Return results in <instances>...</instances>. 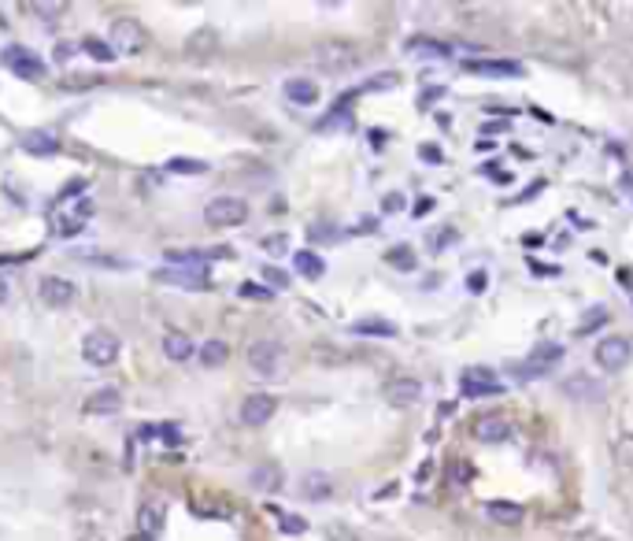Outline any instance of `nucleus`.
Instances as JSON below:
<instances>
[{
  "mask_svg": "<svg viewBox=\"0 0 633 541\" xmlns=\"http://www.w3.org/2000/svg\"><path fill=\"white\" fill-rule=\"evenodd\" d=\"M282 364H285L282 341L260 338V341L248 345V367H252V374H260V379H274V374H282Z\"/></svg>",
  "mask_w": 633,
  "mask_h": 541,
  "instance_id": "f257e3e1",
  "label": "nucleus"
},
{
  "mask_svg": "<svg viewBox=\"0 0 633 541\" xmlns=\"http://www.w3.org/2000/svg\"><path fill=\"white\" fill-rule=\"evenodd\" d=\"M119 349L122 341L112 334V330H90L86 341H82V357H86V364L93 367H108L119 360Z\"/></svg>",
  "mask_w": 633,
  "mask_h": 541,
  "instance_id": "f03ea898",
  "label": "nucleus"
},
{
  "mask_svg": "<svg viewBox=\"0 0 633 541\" xmlns=\"http://www.w3.org/2000/svg\"><path fill=\"white\" fill-rule=\"evenodd\" d=\"M0 64H4L12 74L19 78H30V82H41L49 71H45V59H41L37 52H30L27 45H8L4 52H0Z\"/></svg>",
  "mask_w": 633,
  "mask_h": 541,
  "instance_id": "7ed1b4c3",
  "label": "nucleus"
},
{
  "mask_svg": "<svg viewBox=\"0 0 633 541\" xmlns=\"http://www.w3.org/2000/svg\"><path fill=\"white\" fill-rule=\"evenodd\" d=\"M108 45L115 49V56H119V52L137 56L145 45H149V34H145V27L137 23V19H115V23H112V41H108Z\"/></svg>",
  "mask_w": 633,
  "mask_h": 541,
  "instance_id": "20e7f679",
  "label": "nucleus"
},
{
  "mask_svg": "<svg viewBox=\"0 0 633 541\" xmlns=\"http://www.w3.org/2000/svg\"><path fill=\"white\" fill-rule=\"evenodd\" d=\"M459 393L463 397H496V393H504V382L489 367H467L459 374Z\"/></svg>",
  "mask_w": 633,
  "mask_h": 541,
  "instance_id": "39448f33",
  "label": "nucleus"
},
{
  "mask_svg": "<svg viewBox=\"0 0 633 541\" xmlns=\"http://www.w3.org/2000/svg\"><path fill=\"white\" fill-rule=\"evenodd\" d=\"M629 357H633V345H629V338H622V334L600 338L597 349H593V360H597L604 371H622V367L629 364Z\"/></svg>",
  "mask_w": 633,
  "mask_h": 541,
  "instance_id": "423d86ee",
  "label": "nucleus"
},
{
  "mask_svg": "<svg viewBox=\"0 0 633 541\" xmlns=\"http://www.w3.org/2000/svg\"><path fill=\"white\" fill-rule=\"evenodd\" d=\"M204 219L211 226H241L248 219V204L241 197H215L204 208Z\"/></svg>",
  "mask_w": 633,
  "mask_h": 541,
  "instance_id": "0eeeda50",
  "label": "nucleus"
},
{
  "mask_svg": "<svg viewBox=\"0 0 633 541\" xmlns=\"http://www.w3.org/2000/svg\"><path fill=\"white\" fill-rule=\"evenodd\" d=\"M563 360V345L559 341H541L530 357L522 360V367H519V374L522 379H541V374L552 367V364H559Z\"/></svg>",
  "mask_w": 633,
  "mask_h": 541,
  "instance_id": "6e6552de",
  "label": "nucleus"
},
{
  "mask_svg": "<svg viewBox=\"0 0 633 541\" xmlns=\"http://www.w3.org/2000/svg\"><path fill=\"white\" fill-rule=\"evenodd\" d=\"M274 412H278V397H270V393H252V397L241 401V423L245 427H267L274 419Z\"/></svg>",
  "mask_w": 633,
  "mask_h": 541,
  "instance_id": "1a4fd4ad",
  "label": "nucleus"
},
{
  "mask_svg": "<svg viewBox=\"0 0 633 541\" xmlns=\"http://www.w3.org/2000/svg\"><path fill=\"white\" fill-rule=\"evenodd\" d=\"M315 59L326 67H352L356 59H360V52H356L348 41H326V45L315 49Z\"/></svg>",
  "mask_w": 633,
  "mask_h": 541,
  "instance_id": "9d476101",
  "label": "nucleus"
},
{
  "mask_svg": "<svg viewBox=\"0 0 633 541\" xmlns=\"http://www.w3.org/2000/svg\"><path fill=\"white\" fill-rule=\"evenodd\" d=\"M41 301H45L49 308H67L74 301V282L71 278H59V275L41 278Z\"/></svg>",
  "mask_w": 633,
  "mask_h": 541,
  "instance_id": "9b49d317",
  "label": "nucleus"
},
{
  "mask_svg": "<svg viewBox=\"0 0 633 541\" xmlns=\"http://www.w3.org/2000/svg\"><path fill=\"white\" fill-rule=\"evenodd\" d=\"M156 282L163 286H182V289H211L204 270H178V267H163L156 270Z\"/></svg>",
  "mask_w": 633,
  "mask_h": 541,
  "instance_id": "f8f14e48",
  "label": "nucleus"
},
{
  "mask_svg": "<svg viewBox=\"0 0 633 541\" xmlns=\"http://www.w3.org/2000/svg\"><path fill=\"white\" fill-rule=\"evenodd\" d=\"M471 74H493V78H519L522 74V64H515V59H467Z\"/></svg>",
  "mask_w": 633,
  "mask_h": 541,
  "instance_id": "ddd939ff",
  "label": "nucleus"
},
{
  "mask_svg": "<svg viewBox=\"0 0 633 541\" xmlns=\"http://www.w3.org/2000/svg\"><path fill=\"white\" fill-rule=\"evenodd\" d=\"M474 438L478 442H489V445L508 442L512 438V423L504 419V415H485V419L474 423Z\"/></svg>",
  "mask_w": 633,
  "mask_h": 541,
  "instance_id": "4468645a",
  "label": "nucleus"
},
{
  "mask_svg": "<svg viewBox=\"0 0 633 541\" xmlns=\"http://www.w3.org/2000/svg\"><path fill=\"white\" fill-rule=\"evenodd\" d=\"M386 401L389 404H415V401H422V382L418 379H393V382H386Z\"/></svg>",
  "mask_w": 633,
  "mask_h": 541,
  "instance_id": "2eb2a0df",
  "label": "nucleus"
},
{
  "mask_svg": "<svg viewBox=\"0 0 633 541\" xmlns=\"http://www.w3.org/2000/svg\"><path fill=\"white\" fill-rule=\"evenodd\" d=\"M122 408V393L115 386H104L97 393H90V401H86V412L90 415H115Z\"/></svg>",
  "mask_w": 633,
  "mask_h": 541,
  "instance_id": "dca6fc26",
  "label": "nucleus"
},
{
  "mask_svg": "<svg viewBox=\"0 0 633 541\" xmlns=\"http://www.w3.org/2000/svg\"><path fill=\"white\" fill-rule=\"evenodd\" d=\"M293 263H297V275H304L308 282H315V278H323V275H326L323 256H319V253H311V248H297V253H293Z\"/></svg>",
  "mask_w": 633,
  "mask_h": 541,
  "instance_id": "f3484780",
  "label": "nucleus"
},
{
  "mask_svg": "<svg viewBox=\"0 0 633 541\" xmlns=\"http://www.w3.org/2000/svg\"><path fill=\"white\" fill-rule=\"evenodd\" d=\"M252 490L278 493V490H282V467H278V464H260L256 471H252Z\"/></svg>",
  "mask_w": 633,
  "mask_h": 541,
  "instance_id": "a211bd4d",
  "label": "nucleus"
},
{
  "mask_svg": "<svg viewBox=\"0 0 633 541\" xmlns=\"http://www.w3.org/2000/svg\"><path fill=\"white\" fill-rule=\"evenodd\" d=\"M485 519H493L500 527H515V523H522V508L512 501H489L485 505Z\"/></svg>",
  "mask_w": 633,
  "mask_h": 541,
  "instance_id": "6ab92c4d",
  "label": "nucleus"
},
{
  "mask_svg": "<svg viewBox=\"0 0 633 541\" xmlns=\"http://www.w3.org/2000/svg\"><path fill=\"white\" fill-rule=\"evenodd\" d=\"M23 149H27L30 156H52V153L59 149V137L49 134V130H30V134L23 137Z\"/></svg>",
  "mask_w": 633,
  "mask_h": 541,
  "instance_id": "aec40b11",
  "label": "nucleus"
},
{
  "mask_svg": "<svg viewBox=\"0 0 633 541\" xmlns=\"http://www.w3.org/2000/svg\"><path fill=\"white\" fill-rule=\"evenodd\" d=\"M163 357L167 360H175V364H182V360H189L193 357V341H189L182 330H171V334L163 338Z\"/></svg>",
  "mask_w": 633,
  "mask_h": 541,
  "instance_id": "412c9836",
  "label": "nucleus"
},
{
  "mask_svg": "<svg viewBox=\"0 0 633 541\" xmlns=\"http://www.w3.org/2000/svg\"><path fill=\"white\" fill-rule=\"evenodd\" d=\"M301 493L308 497V501H330V493H333V482L326 474H304V482H301Z\"/></svg>",
  "mask_w": 633,
  "mask_h": 541,
  "instance_id": "4be33fe9",
  "label": "nucleus"
},
{
  "mask_svg": "<svg viewBox=\"0 0 633 541\" xmlns=\"http://www.w3.org/2000/svg\"><path fill=\"white\" fill-rule=\"evenodd\" d=\"M285 97L293 104H315L319 100V86H315L311 78H293V82H285Z\"/></svg>",
  "mask_w": 633,
  "mask_h": 541,
  "instance_id": "5701e85b",
  "label": "nucleus"
},
{
  "mask_svg": "<svg viewBox=\"0 0 633 541\" xmlns=\"http://www.w3.org/2000/svg\"><path fill=\"white\" fill-rule=\"evenodd\" d=\"M352 334H363V338H396V323H386V319H356V323H352Z\"/></svg>",
  "mask_w": 633,
  "mask_h": 541,
  "instance_id": "b1692460",
  "label": "nucleus"
},
{
  "mask_svg": "<svg viewBox=\"0 0 633 541\" xmlns=\"http://www.w3.org/2000/svg\"><path fill=\"white\" fill-rule=\"evenodd\" d=\"M563 393L567 397H578V401H600V382H593V379H567L563 382Z\"/></svg>",
  "mask_w": 633,
  "mask_h": 541,
  "instance_id": "393cba45",
  "label": "nucleus"
},
{
  "mask_svg": "<svg viewBox=\"0 0 633 541\" xmlns=\"http://www.w3.org/2000/svg\"><path fill=\"white\" fill-rule=\"evenodd\" d=\"M230 360V345L223 338H207L204 349H200V364L204 367H223Z\"/></svg>",
  "mask_w": 633,
  "mask_h": 541,
  "instance_id": "a878e982",
  "label": "nucleus"
},
{
  "mask_svg": "<svg viewBox=\"0 0 633 541\" xmlns=\"http://www.w3.org/2000/svg\"><path fill=\"white\" fill-rule=\"evenodd\" d=\"M207 253H167V263L178 267V270H204L207 267Z\"/></svg>",
  "mask_w": 633,
  "mask_h": 541,
  "instance_id": "bb28decb",
  "label": "nucleus"
},
{
  "mask_svg": "<svg viewBox=\"0 0 633 541\" xmlns=\"http://www.w3.org/2000/svg\"><path fill=\"white\" fill-rule=\"evenodd\" d=\"M167 171L171 175H207V163L193 156H171L167 160Z\"/></svg>",
  "mask_w": 633,
  "mask_h": 541,
  "instance_id": "cd10ccee",
  "label": "nucleus"
},
{
  "mask_svg": "<svg viewBox=\"0 0 633 541\" xmlns=\"http://www.w3.org/2000/svg\"><path fill=\"white\" fill-rule=\"evenodd\" d=\"M82 52L93 56L97 64H112V59H115V49L108 45V41H100V37H86V41H82Z\"/></svg>",
  "mask_w": 633,
  "mask_h": 541,
  "instance_id": "c85d7f7f",
  "label": "nucleus"
},
{
  "mask_svg": "<svg viewBox=\"0 0 633 541\" xmlns=\"http://www.w3.org/2000/svg\"><path fill=\"white\" fill-rule=\"evenodd\" d=\"M386 263L389 267H396V270H415V253H411V248L408 245H396V248H389V253H386Z\"/></svg>",
  "mask_w": 633,
  "mask_h": 541,
  "instance_id": "c756f323",
  "label": "nucleus"
},
{
  "mask_svg": "<svg viewBox=\"0 0 633 541\" xmlns=\"http://www.w3.org/2000/svg\"><path fill=\"white\" fill-rule=\"evenodd\" d=\"M160 527H163V508L160 505H145L141 508V530L145 534H160Z\"/></svg>",
  "mask_w": 633,
  "mask_h": 541,
  "instance_id": "7c9ffc66",
  "label": "nucleus"
},
{
  "mask_svg": "<svg viewBox=\"0 0 633 541\" xmlns=\"http://www.w3.org/2000/svg\"><path fill=\"white\" fill-rule=\"evenodd\" d=\"M600 323H607V308H589V316H585V319L574 326V334H578V338L593 334V330H597Z\"/></svg>",
  "mask_w": 633,
  "mask_h": 541,
  "instance_id": "2f4dec72",
  "label": "nucleus"
},
{
  "mask_svg": "<svg viewBox=\"0 0 633 541\" xmlns=\"http://www.w3.org/2000/svg\"><path fill=\"white\" fill-rule=\"evenodd\" d=\"M615 460H619V467H633V430L619 434V442H615Z\"/></svg>",
  "mask_w": 633,
  "mask_h": 541,
  "instance_id": "473e14b6",
  "label": "nucleus"
},
{
  "mask_svg": "<svg viewBox=\"0 0 633 541\" xmlns=\"http://www.w3.org/2000/svg\"><path fill=\"white\" fill-rule=\"evenodd\" d=\"M263 282H270V289H285V286H289V275H285L282 267H267V263H263Z\"/></svg>",
  "mask_w": 633,
  "mask_h": 541,
  "instance_id": "72a5a7b5",
  "label": "nucleus"
},
{
  "mask_svg": "<svg viewBox=\"0 0 633 541\" xmlns=\"http://www.w3.org/2000/svg\"><path fill=\"white\" fill-rule=\"evenodd\" d=\"M485 286H489V275H485V270H471V275H467V289H471V294H485Z\"/></svg>",
  "mask_w": 633,
  "mask_h": 541,
  "instance_id": "f704fd0d",
  "label": "nucleus"
},
{
  "mask_svg": "<svg viewBox=\"0 0 633 541\" xmlns=\"http://www.w3.org/2000/svg\"><path fill=\"white\" fill-rule=\"evenodd\" d=\"M282 530H285V534H304L308 523H304L301 515H282Z\"/></svg>",
  "mask_w": 633,
  "mask_h": 541,
  "instance_id": "c9c22d12",
  "label": "nucleus"
},
{
  "mask_svg": "<svg viewBox=\"0 0 633 541\" xmlns=\"http://www.w3.org/2000/svg\"><path fill=\"white\" fill-rule=\"evenodd\" d=\"M263 248H267V253H285L289 238L285 234H270V238H263Z\"/></svg>",
  "mask_w": 633,
  "mask_h": 541,
  "instance_id": "e433bc0d",
  "label": "nucleus"
},
{
  "mask_svg": "<svg viewBox=\"0 0 633 541\" xmlns=\"http://www.w3.org/2000/svg\"><path fill=\"white\" fill-rule=\"evenodd\" d=\"M393 86H396V74H393V71H386L382 78H371L363 90H393Z\"/></svg>",
  "mask_w": 633,
  "mask_h": 541,
  "instance_id": "4c0bfd02",
  "label": "nucleus"
},
{
  "mask_svg": "<svg viewBox=\"0 0 633 541\" xmlns=\"http://www.w3.org/2000/svg\"><path fill=\"white\" fill-rule=\"evenodd\" d=\"M418 156L426 160V163H441V160H445V153H441L437 145H418Z\"/></svg>",
  "mask_w": 633,
  "mask_h": 541,
  "instance_id": "58836bf2",
  "label": "nucleus"
},
{
  "mask_svg": "<svg viewBox=\"0 0 633 541\" xmlns=\"http://www.w3.org/2000/svg\"><path fill=\"white\" fill-rule=\"evenodd\" d=\"M160 438H163V442H167V445H175V442H178V438H182V430H178V427H175V423H163V427H160Z\"/></svg>",
  "mask_w": 633,
  "mask_h": 541,
  "instance_id": "ea45409f",
  "label": "nucleus"
},
{
  "mask_svg": "<svg viewBox=\"0 0 633 541\" xmlns=\"http://www.w3.org/2000/svg\"><path fill=\"white\" fill-rule=\"evenodd\" d=\"M241 297H270V289H260V286H241Z\"/></svg>",
  "mask_w": 633,
  "mask_h": 541,
  "instance_id": "a19ab883",
  "label": "nucleus"
},
{
  "mask_svg": "<svg viewBox=\"0 0 633 541\" xmlns=\"http://www.w3.org/2000/svg\"><path fill=\"white\" fill-rule=\"evenodd\" d=\"M333 226H311V238H333Z\"/></svg>",
  "mask_w": 633,
  "mask_h": 541,
  "instance_id": "79ce46f5",
  "label": "nucleus"
},
{
  "mask_svg": "<svg viewBox=\"0 0 633 541\" xmlns=\"http://www.w3.org/2000/svg\"><path fill=\"white\" fill-rule=\"evenodd\" d=\"M396 208H404V197H386V212H396Z\"/></svg>",
  "mask_w": 633,
  "mask_h": 541,
  "instance_id": "37998d69",
  "label": "nucleus"
},
{
  "mask_svg": "<svg viewBox=\"0 0 633 541\" xmlns=\"http://www.w3.org/2000/svg\"><path fill=\"white\" fill-rule=\"evenodd\" d=\"M160 434V427H141V442H152Z\"/></svg>",
  "mask_w": 633,
  "mask_h": 541,
  "instance_id": "c03bdc74",
  "label": "nucleus"
},
{
  "mask_svg": "<svg viewBox=\"0 0 633 541\" xmlns=\"http://www.w3.org/2000/svg\"><path fill=\"white\" fill-rule=\"evenodd\" d=\"M441 93H445V90H441V86H437V90H426V93H422V104H430V100H437Z\"/></svg>",
  "mask_w": 633,
  "mask_h": 541,
  "instance_id": "a18cd8bd",
  "label": "nucleus"
},
{
  "mask_svg": "<svg viewBox=\"0 0 633 541\" xmlns=\"http://www.w3.org/2000/svg\"><path fill=\"white\" fill-rule=\"evenodd\" d=\"M504 130H508V127H504V122H493V127H485L481 134H504Z\"/></svg>",
  "mask_w": 633,
  "mask_h": 541,
  "instance_id": "49530a36",
  "label": "nucleus"
},
{
  "mask_svg": "<svg viewBox=\"0 0 633 541\" xmlns=\"http://www.w3.org/2000/svg\"><path fill=\"white\" fill-rule=\"evenodd\" d=\"M0 301H8V282L0 278Z\"/></svg>",
  "mask_w": 633,
  "mask_h": 541,
  "instance_id": "de8ad7c7",
  "label": "nucleus"
}]
</instances>
